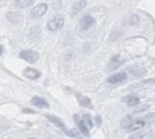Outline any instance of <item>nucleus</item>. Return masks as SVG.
Returning <instances> with one entry per match:
<instances>
[{
  "instance_id": "obj_19",
  "label": "nucleus",
  "mask_w": 155,
  "mask_h": 139,
  "mask_svg": "<svg viewBox=\"0 0 155 139\" xmlns=\"http://www.w3.org/2000/svg\"><path fill=\"white\" fill-rule=\"evenodd\" d=\"M147 135L145 132H137V133H133L128 137V139H143L144 137Z\"/></svg>"
},
{
  "instance_id": "obj_7",
  "label": "nucleus",
  "mask_w": 155,
  "mask_h": 139,
  "mask_svg": "<svg viewBox=\"0 0 155 139\" xmlns=\"http://www.w3.org/2000/svg\"><path fill=\"white\" fill-rule=\"evenodd\" d=\"M126 79H127L126 74H125L124 71H120V73H116V74L109 76V77H108V82L115 85V83H121V82H124Z\"/></svg>"
},
{
  "instance_id": "obj_5",
  "label": "nucleus",
  "mask_w": 155,
  "mask_h": 139,
  "mask_svg": "<svg viewBox=\"0 0 155 139\" xmlns=\"http://www.w3.org/2000/svg\"><path fill=\"white\" fill-rule=\"evenodd\" d=\"M73 117H74V121H75L76 126L79 127V131H80L84 135L88 137V135H90V131H88V127L86 126V123L84 122V120H81V118H80V116H79L78 114H74V115H73Z\"/></svg>"
},
{
  "instance_id": "obj_13",
  "label": "nucleus",
  "mask_w": 155,
  "mask_h": 139,
  "mask_svg": "<svg viewBox=\"0 0 155 139\" xmlns=\"http://www.w3.org/2000/svg\"><path fill=\"white\" fill-rule=\"evenodd\" d=\"M30 102H31V104H33L34 106H38V108H48V106H50L48 103H47L44 98L38 97V95L33 97V98L30 99Z\"/></svg>"
},
{
  "instance_id": "obj_24",
  "label": "nucleus",
  "mask_w": 155,
  "mask_h": 139,
  "mask_svg": "<svg viewBox=\"0 0 155 139\" xmlns=\"http://www.w3.org/2000/svg\"><path fill=\"white\" fill-rule=\"evenodd\" d=\"M96 122H97V124H101L102 121H101V117L99 116H96Z\"/></svg>"
},
{
  "instance_id": "obj_22",
  "label": "nucleus",
  "mask_w": 155,
  "mask_h": 139,
  "mask_svg": "<svg viewBox=\"0 0 155 139\" xmlns=\"http://www.w3.org/2000/svg\"><path fill=\"white\" fill-rule=\"evenodd\" d=\"M113 62H115V63H110V69H111V70H114V69H116V68L119 66V64H120L119 57H117V56L114 57V58H113Z\"/></svg>"
},
{
  "instance_id": "obj_2",
  "label": "nucleus",
  "mask_w": 155,
  "mask_h": 139,
  "mask_svg": "<svg viewBox=\"0 0 155 139\" xmlns=\"http://www.w3.org/2000/svg\"><path fill=\"white\" fill-rule=\"evenodd\" d=\"M19 58L24 59L28 63H35L39 59V53L33 50H23L19 52Z\"/></svg>"
},
{
  "instance_id": "obj_16",
  "label": "nucleus",
  "mask_w": 155,
  "mask_h": 139,
  "mask_svg": "<svg viewBox=\"0 0 155 139\" xmlns=\"http://www.w3.org/2000/svg\"><path fill=\"white\" fill-rule=\"evenodd\" d=\"M132 121H133V115H127V116H125V117L122 118V121H121V127L125 128V129H127V127L131 124Z\"/></svg>"
},
{
  "instance_id": "obj_4",
  "label": "nucleus",
  "mask_w": 155,
  "mask_h": 139,
  "mask_svg": "<svg viewBox=\"0 0 155 139\" xmlns=\"http://www.w3.org/2000/svg\"><path fill=\"white\" fill-rule=\"evenodd\" d=\"M46 11H47V4L41 2V4L35 5L30 10V16L34 17V18H40V17H42L46 13Z\"/></svg>"
},
{
  "instance_id": "obj_21",
  "label": "nucleus",
  "mask_w": 155,
  "mask_h": 139,
  "mask_svg": "<svg viewBox=\"0 0 155 139\" xmlns=\"http://www.w3.org/2000/svg\"><path fill=\"white\" fill-rule=\"evenodd\" d=\"M144 120L147 123H155V112H150L147 116H144Z\"/></svg>"
},
{
  "instance_id": "obj_15",
  "label": "nucleus",
  "mask_w": 155,
  "mask_h": 139,
  "mask_svg": "<svg viewBox=\"0 0 155 139\" xmlns=\"http://www.w3.org/2000/svg\"><path fill=\"white\" fill-rule=\"evenodd\" d=\"M78 100H79V103H80L81 106H85V108H90L91 106V99L88 97L78 95Z\"/></svg>"
},
{
  "instance_id": "obj_9",
  "label": "nucleus",
  "mask_w": 155,
  "mask_h": 139,
  "mask_svg": "<svg viewBox=\"0 0 155 139\" xmlns=\"http://www.w3.org/2000/svg\"><path fill=\"white\" fill-rule=\"evenodd\" d=\"M93 24H94V19H93V17L90 16V15L84 16V17L81 18V21H80V27H81V29H84V30L90 29Z\"/></svg>"
},
{
  "instance_id": "obj_26",
  "label": "nucleus",
  "mask_w": 155,
  "mask_h": 139,
  "mask_svg": "<svg viewBox=\"0 0 155 139\" xmlns=\"http://www.w3.org/2000/svg\"><path fill=\"white\" fill-rule=\"evenodd\" d=\"M150 139H155V133H154V134L151 135V138H150Z\"/></svg>"
},
{
  "instance_id": "obj_6",
  "label": "nucleus",
  "mask_w": 155,
  "mask_h": 139,
  "mask_svg": "<svg viewBox=\"0 0 155 139\" xmlns=\"http://www.w3.org/2000/svg\"><path fill=\"white\" fill-rule=\"evenodd\" d=\"M145 120H144V117H142V118H137V120H133L132 122H131V124L127 127V129L126 131H130V132H134V131H138V129H140V128H143L144 126H145Z\"/></svg>"
},
{
  "instance_id": "obj_11",
  "label": "nucleus",
  "mask_w": 155,
  "mask_h": 139,
  "mask_svg": "<svg viewBox=\"0 0 155 139\" xmlns=\"http://www.w3.org/2000/svg\"><path fill=\"white\" fill-rule=\"evenodd\" d=\"M124 103L126 104V105H128V106H136V105H138L139 104V98L137 97V95H133V94H128V95H126V97H124Z\"/></svg>"
},
{
  "instance_id": "obj_12",
  "label": "nucleus",
  "mask_w": 155,
  "mask_h": 139,
  "mask_svg": "<svg viewBox=\"0 0 155 139\" xmlns=\"http://www.w3.org/2000/svg\"><path fill=\"white\" fill-rule=\"evenodd\" d=\"M155 83V79H145V80H140L138 82H134L131 85V88H139V87H149L150 85Z\"/></svg>"
},
{
  "instance_id": "obj_14",
  "label": "nucleus",
  "mask_w": 155,
  "mask_h": 139,
  "mask_svg": "<svg viewBox=\"0 0 155 139\" xmlns=\"http://www.w3.org/2000/svg\"><path fill=\"white\" fill-rule=\"evenodd\" d=\"M85 5H86V1H85V0L75 1V2L73 4V6H71V13L75 15V13H78V12H80V11L85 7Z\"/></svg>"
},
{
  "instance_id": "obj_23",
  "label": "nucleus",
  "mask_w": 155,
  "mask_h": 139,
  "mask_svg": "<svg viewBox=\"0 0 155 139\" xmlns=\"http://www.w3.org/2000/svg\"><path fill=\"white\" fill-rule=\"evenodd\" d=\"M69 137H73V138H75V139H82L81 137H80V133L76 131V129H70V135Z\"/></svg>"
},
{
  "instance_id": "obj_8",
  "label": "nucleus",
  "mask_w": 155,
  "mask_h": 139,
  "mask_svg": "<svg viewBox=\"0 0 155 139\" xmlns=\"http://www.w3.org/2000/svg\"><path fill=\"white\" fill-rule=\"evenodd\" d=\"M23 75L25 77L30 79V80H36V79H39L41 76V73L35 68H25L23 70Z\"/></svg>"
},
{
  "instance_id": "obj_17",
  "label": "nucleus",
  "mask_w": 155,
  "mask_h": 139,
  "mask_svg": "<svg viewBox=\"0 0 155 139\" xmlns=\"http://www.w3.org/2000/svg\"><path fill=\"white\" fill-rule=\"evenodd\" d=\"M7 18L11 22H19L22 19V15L21 13H8L7 15Z\"/></svg>"
},
{
  "instance_id": "obj_20",
  "label": "nucleus",
  "mask_w": 155,
  "mask_h": 139,
  "mask_svg": "<svg viewBox=\"0 0 155 139\" xmlns=\"http://www.w3.org/2000/svg\"><path fill=\"white\" fill-rule=\"evenodd\" d=\"M82 120H84V122L86 123V126H87V127H92V126H93L92 118H91V116H90L88 114H85V115L82 116Z\"/></svg>"
},
{
  "instance_id": "obj_18",
  "label": "nucleus",
  "mask_w": 155,
  "mask_h": 139,
  "mask_svg": "<svg viewBox=\"0 0 155 139\" xmlns=\"http://www.w3.org/2000/svg\"><path fill=\"white\" fill-rule=\"evenodd\" d=\"M16 5L19 7H28V6L33 5V0H18V1H16Z\"/></svg>"
},
{
  "instance_id": "obj_25",
  "label": "nucleus",
  "mask_w": 155,
  "mask_h": 139,
  "mask_svg": "<svg viewBox=\"0 0 155 139\" xmlns=\"http://www.w3.org/2000/svg\"><path fill=\"white\" fill-rule=\"evenodd\" d=\"M2 52H4V48H2V46H1V45H0V56H1V54H2Z\"/></svg>"
},
{
  "instance_id": "obj_1",
  "label": "nucleus",
  "mask_w": 155,
  "mask_h": 139,
  "mask_svg": "<svg viewBox=\"0 0 155 139\" xmlns=\"http://www.w3.org/2000/svg\"><path fill=\"white\" fill-rule=\"evenodd\" d=\"M64 25V17L62 15H57L54 17H52L48 22H47V29L50 31H57L59 30Z\"/></svg>"
},
{
  "instance_id": "obj_3",
  "label": "nucleus",
  "mask_w": 155,
  "mask_h": 139,
  "mask_svg": "<svg viewBox=\"0 0 155 139\" xmlns=\"http://www.w3.org/2000/svg\"><path fill=\"white\" fill-rule=\"evenodd\" d=\"M46 118L50 121V122H52L56 127H58L61 131H63L65 134H68V135H70V131L65 127V124H64V122L61 120V118H58L57 116H54V115H50V114H47L46 115Z\"/></svg>"
},
{
  "instance_id": "obj_27",
  "label": "nucleus",
  "mask_w": 155,
  "mask_h": 139,
  "mask_svg": "<svg viewBox=\"0 0 155 139\" xmlns=\"http://www.w3.org/2000/svg\"><path fill=\"white\" fill-rule=\"evenodd\" d=\"M29 139H35V138H29Z\"/></svg>"
},
{
  "instance_id": "obj_10",
  "label": "nucleus",
  "mask_w": 155,
  "mask_h": 139,
  "mask_svg": "<svg viewBox=\"0 0 155 139\" xmlns=\"http://www.w3.org/2000/svg\"><path fill=\"white\" fill-rule=\"evenodd\" d=\"M127 71L131 74V75H133V76H136V77H142L144 74H145V69L143 68V66H138V65H132V66H130V68H127Z\"/></svg>"
}]
</instances>
